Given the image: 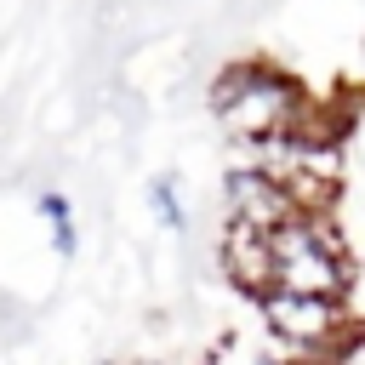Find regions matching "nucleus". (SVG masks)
Returning <instances> with one entry per match:
<instances>
[{
    "instance_id": "obj_1",
    "label": "nucleus",
    "mask_w": 365,
    "mask_h": 365,
    "mask_svg": "<svg viewBox=\"0 0 365 365\" xmlns=\"http://www.w3.org/2000/svg\"><path fill=\"white\" fill-rule=\"evenodd\" d=\"M211 114L222 120V131L234 143L262 148V143L308 125V97H302V86L285 68L245 57V63H228L211 80Z\"/></svg>"
},
{
    "instance_id": "obj_2",
    "label": "nucleus",
    "mask_w": 365,
    "mask_h": 365,
    "mask_svg": "<svg viewBox=\"0 0 365 365\" xmlns=\"http://www.w3.org/2000/svg\"><path fill=\"white\" fill-rule=\"evenodd\" d=\"M268 291L348 302L354 257H348V240L325 222V211H291L285 222L268 228Z\"/></svg>"
},
{
    "instance_id": "obj_3",
    "label": "nucleus",
    "mask_w": 365,
    "mask_h": 365,
    "mask_svg": "<svg viewBox=\"0 0 365 365\" xmlns=\"http://www.w3.org/2000/svg\"><path fill=\"white\" fill-rule=\"evenodd\" d=\"M262 314H268L274 336H285V342H297V348H319V354L342 348V336L354 331V314H348V302H336V297L262 291Z\"/></svg>"
},
{
    "instance_id": "obj_4",
    "label": "nucleus",
    "mask_w": 365,
    "mask_h": 365,
    "mask_svg": "<svg viewBox=\"0 0 365 365\" xmlns=\"http://www.w3.org/2000/svg\"><path fill=\"white\" fill-rule=\"evenodd\" d=\"M222 211L228 222H245V228H274L297 211L291 188L268 171V165H234L228 182H222Z\"/></svg>"
},
{
    "instance_id": "obj_5",
    "label": "nucleus",
    "mask_w": 365,
    "mask_h": 365,
    "mask_svg": "<svg viewBox=\"0 0 365 365\" xmlns=\"http://www.w3.org/2000/svg\"><path fill=\"white\" fill-rule=\"evenodd\" d=\"M222 268H228L234 285H245V291H268V228L228 222V234H222Z\"/></svg>"
},
{
    "instance_id": "obj_6",
    "label": "nucleus",
    "mask_w": 365,
    "mask_h": 365,
    "mask_svg": "<svg viewBox=\"0 0 365 365\" xmlns=\"http://www.w3.org/2000/svg\"><path fill=\"white\" fill-rule=\"evenodd\" d=\"M40 217L51 222V251H57V257H74V251H80V228H74L68 194H57V188H40Z\"/></svg>"
},
{
    "instance_id": "obj_7",
    "label": "nucleus",
    "mask_w": 365,
    "mask_h": 365,
    "mask_svg": "<svg viewBox=\"0 0 365 365\" xmlns=\"http://www.w3.org/2000/svg\"><path fill=\"white\" fill-rule=\"evenodd\" d=\"M148 211H154V222H160L165 234H182V228H188V211H182V200H177V182H171V177H154V182H148Z\"/></svg>"
}]
</instances>
